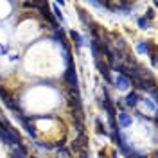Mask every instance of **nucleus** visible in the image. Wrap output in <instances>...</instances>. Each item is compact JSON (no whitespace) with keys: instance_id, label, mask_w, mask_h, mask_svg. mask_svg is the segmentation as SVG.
Masks as SVG:
<instances>
[{"instance_id":"f257e3e1","label":"nucleus","mask_w":158,"mask_h":158,"mask_svg":"<svg viewBox=\"0 0 158 158\" xmlns=\"http://www.w3.org/2000/svg\"><path fill=\"white\" fill-rule=\"evenodd\" d=\"M65 81L69 83L70 86L77 88V74H76V67L74 65H69V69L65 72Z\"/></svg>"},{"instance_id":"f03ea898","label":"nucleus","mask_w":158,"mask_h":158,"mask_svg":"<svg viewBox=\"0 0 158 158\" xmlns=\"http://www.w3.org/2000/svg\"><path fill=\"white\" fill-rule=\"evenodd\" d=\"M95 65H97V69H99V72L104 76V79L106 81H111V76H110V69H108V65L104 63V61H101V59H95Z\"/></svg>"},{"instance_id":"7ed1b4c3","label":"nucleus","mask_w":158,"mask_h":158,"mask_svg":"<svg viewBox=\"0 0 158 158\" xmlns=\"http://www.w3.org/2000/svg\"><path fill=\"white\" fill-rule=\"evenodd\" d=\"M115 86H117L118 90H128L129 86V81L122 74H117V77H115Z\"/></svg>"},{"instance_id":"20e7f679","label":"nucleus","mask_w":158,"mask_h":158,"mask_svg":"<svg viewBox=\"0 0 158 158\" xmlns=\"http://www.w3.org/2000/svg\"><path fill=\"white\" fill-rule=\"evenodd\" d=\"M85 146H86V137H85V135L81 133L77 140H74L72 148H74V149H81V151H85Z\"/></svg>"},{"instance_id":"39448f33","label":"nucleus","mask_w":158,"mask_h":158,"mask_svg":"<svg viewBox=\"0 0 158 158\" xmlns=\"http://www.w3.org/2000/svg\"><path fill=\"white\" fill-rule=\"evenodd\" d=\"M126 104L131 106V108H135V106H137V104H138V94H137V92L128 94V97H126Z\"/></svg>"},{"instance_id":"423d86ee","label":"nucleus","mask_w":158,"mask_h":158,"mask_svg":"<svg viewBox=\"0 0 158 158\" xmlns=\"http://www.w3.org/2000/svg\"><path fill=\"white\" fill-rule=\"evenodd\" d=\"M137 50L140 52V54H148L149 50H153V45H149V43H146V41H138Z\"/></svg>"},{"instance_id":"0eeeda50","label":"nucleus","mask_w":158,"mask_h":158,"mask_svg":"<svg viewBox=\"0 0 158 158\" xmlns=\"http://www.w3.org/2000/svg\"><path fill=\"white\" fill-rule=\"evenodd\" d=\"M131 120H133V118H131V115H128V113H120V115H118V124H120L122 128L129 126Z\"/></svg>"},{"instance_id":"6e6552de","label":"nucleus","mask_w":158,"mask_h":158,"mask_svg":"<svg viewBox=\"0 0 158 158\" xmlns=\"http://www.w3.org/2000/svg\"><path fill=\"white\" fill-rule=\"evenodd\" d=\"M13 156L15 158H27V153H25L23 146H16V148L13 149Z\"/></svg>"},{"instance_id":"1a4fd4ad","label":"nucleus","mask_w":158,"mask_h":158,"mask_svg":"<svg viewBox=\"0 0 158 158\" xmlns=\"http://www.w3.org/2000/svg\"><path fill=\"white\" fill-rule=\"evenodd\" d=\"M40 9H41V15H43V16H45V18L49 20L50 23H52V25H58V23H56V20L52 18V15H50V11L47 9V6H45V4H43V6H41V7H40Z\"/></svg>"},{"instance_id":"9d476101","label":"nucleus","mask_w":158,"mask_h":158,"mask_svg":"<svg viewBox=\"0 0 158 158\" xmlns=\"http://www.w3.org/2000/svg\"><path fill=\"white\" fill-rule=\"evenodd\" d=\"M22 124H23V128H25V131L29 133L31 137H36V129H34V126H31L29 122H27V118H23V122H22Z\"/></svg>"},{"instance_id":"9b49d317","label":"nucleus","mask_w":158,"mask_h":158,"mask_svg":"<svg viewBox=\"0 0 158 158\" xmlns=\"http://www.w3.org/2000/svg\"><path fill=\"white\" fill-rule=\"evenodd\" d=\"M70 38L74 40V43H76V47H83V38L79 36V34L76 32V31H72V32H70Z\"/></svg>"},{"instance_id":"f8f14e48","label":"nucleus","mask_w":158,"mask_h":158,"mask_svg":"<svg viewBox=\"0 0 158 158\" xmlns=\"http://www.w3.org/2000/svg\"><path fill=\"white\" fill-rule=\"evenodd\" d=\"M95 124H97V133H102V135H108V131H106V129H104V126H102V124H101V120H95Z\"/></svg>"},{"instance_id":"ddd939ff","label":"nucleus","mask_w":158,"mask_h":158,"mask_svg":"<svg viewBox=\"0 0 158 158\" xmlns=\"http://www.w3.org/2000/svg\"><path fill=\"white\" fill-rule=\"evenodd\" d=\"M138 25H140V29H148L149 22L146 18H138Z\"/></svg>"},{"instance_id":"4468645a","label":"nucleus","mask_w":158,"mask_h":158,"mask_svg":"<svg viewBox=\"0 0 158 158\" xmlns=\"http://www.w3.org/2000/svg\"><path fill=\"white\" fill-rule=\"evenodd\" d=\"M54 13H56V16L59 18V22H63V16H61V13H59V9H58V4H54Z\"/></svg>"},{"instance_id":"2eb2a0df","label":"nucleus","mask_w":158,"mask_h":158,"mask_svg":"<svg viewBox=\"0 0 158 158\" xmlns=\"http://www.w3.org/2000/svg\"><path fill=\"white\" fill-rule=\"evenodd\" d=\"M151 63L156 65V54H155V52H151Z\"/></svg>"},{"instance_id":"dca6fc26","label":"nucleus","mask_w":158,"mask_h":158,"mask_svg":"<svg viewBox=\"0 0 158 158\" xmlns=\"http://www.w3.org/2000/svg\"><path fill=\"white\" fill-rule=\"evenodd\" d=\"M153 16H155V11L149 9V11H148V18H153ZM148 18H146V20H148Z\"/></svg>"}]
</instances>
